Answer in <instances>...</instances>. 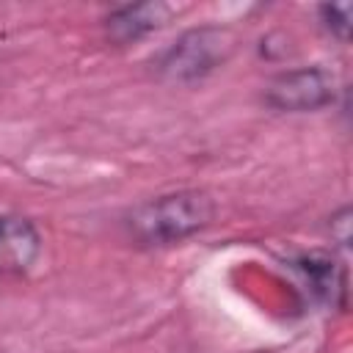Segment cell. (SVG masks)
<instances>
[{
	"mask_svg": "<svg viewBox=\"0 0 353 353\" xmlns=\"http://www.w3.org/2000/svg\"><path fill=\"white\" fill-rule=\"evenodd\" d=\"M212 218H215L212 196L207 190L185 188L135 204L124 215L121 226L127 240H132V245L165 248L199 234L212 223Z\"/></svg>",
	"mask_w": 353,
	"mask_h": 353,
	"instance_id": "1",
	"label": "cell"
},
{
	"mask_svg": "<svg viewBox=\"0 0 353 353\" xmlns=\"http://www.w3.org/2000/svg\"><path fill=\"white\" fill-rule=\"evenodd\" d=\"M237 50L234 30L223 25H199L176 36L154 61V72L165 83L190 85L221 69Z\"/></svg>",
	"mask_w": 353,
	"mask_h": 353,
	"instance_id": "2",
	"label": "cell"
},
{
	"mask_svg": "<svg viewBox=\"0 0 353 353\" xmlns=\"http://www.w3.org/2000/svg\"><path fill=\"white\" fill-rule=\"evenodd\" d=\"M336 99V77L325 66H301L276 74L265 88V105L279 113H314Z\"/></svg>",
	"mask_w": 353,
	"mask_h": 353,
	"instance_id": "3",
	"label": "cell"
},
{
	"mask_svg": "<svg viewBox=\"0 0 353 353\" xmlns=\"http://www.w3.org/2000/svg\"><path fill=\"white\" fill-rule=\"evenodd\" d=\"M176 11L179 8H174L171 3H163V0L127 3V6L113 8L102 19V28H105L108 41H113L116 47H127V44H135V41L157 33L160 28H165L176 17Z\"/></svg>",
	"mask_w": 353,
	"mask_h": 353,
	"instance_id": "4",
	"label": "cell"
},
{
	"mask_svg": "<svg viewBox=\"0 0 353 353\" xmlns=\"http://www.w3.org/2000/svg\"><path fill=\"white\" fill-rule=\"evenodd\" d=\"M41 256V234L25 215H0V279H19Z\"/></svg>",
	"mask_w": 353,
	"mask_h": 353,
	"instance_id": "5",
	"label": "cell"
},
{
	"mask_svg": "<svg viewBox=\"0 0 353 353\" xmlns=\"http://www.w3.org/2000/svg\"><path fill=\"white\" fill-rule=\"evenodd\" d=\"M292 268L298 270V276L303 279L306 290L323 301V303H336L339 309H345V295H347V276L345 268L323 251H309L292 259Z\"/></svg>",
	"mask_w": 353,
	"mask_h": 353,
	"instance_id": "6",
	"label": "cell"
},
{
	"mask_svg": "<svg viewBox=\"0 0 353 353\" xmlns=\"http://www.w3.org/2000/svg\"><path fill=\"white\" fill-rule=\"evenodd\" d=\"M320 14V25L342 44H347V36H350V14H353V6L350 3H325L317 8Z\"/></svg>",
	"mask_w": 353,
	"mask_h": 353,
	"instance_id": "7",
	"label": "cell"
},
{
	"mask_svg": "<svg viewBox=\"0 0 353 353\" xmlns=\"http://www.w3.org/2000/svg\"><path fill=\"white\" fill-rule=\"evenodd\" d=\"M328 226H331V237L339 243V245H347L350 243V207H339L331 218H328Z\"/></svg>",
	"mask_w": 353,
	"mask_h": 353,
	"instance_id": "8",
	"label": "cell"
}]
</instances>
